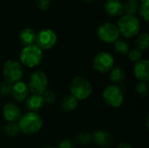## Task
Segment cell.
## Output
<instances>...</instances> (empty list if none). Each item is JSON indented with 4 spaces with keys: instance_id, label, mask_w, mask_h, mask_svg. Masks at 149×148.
Segmentation results:
<instances>
[{
    "instance_id": "cell-1",
    "label": "cell",
    "mask_w": 149,
    "mask_h": 148,
    "mask_svg": "<svg viewBox=\"0 0 149 148\" xmlns=\"http://www.w3.org/2000/svg\"><path fill=\"white\" fill-rule=\"evenodd\" d=\"M17 125L20 132L24 134L37 133L43 126V120L41 116L36 112H28L20 116L17 120Z\"/></svg>"
},
{
    "instance_id": "cell-2",
    "label": "cell",
    "mask_w": 149,
    "mask_h": 148,
    "mask_svg": "<svg viewBox=\"0 0 149 148\" xmlns=\"http://www.w3.org/2000/svg\"><path fill=\"white\" fill-rule=\"evenodd\" d=\"M21 65L28 67L34 68L38 66L43 59V51L36 44L24 46L20 52Z\"/></svg>"
},
{
    "instance_id": "cell-3",
    "label": "cell",
    "mask_w": 149,
    "mask_h": 148,
    "mask_svg": "<svg viewBox=\"0 0 149 148\" xmlns=\"http://www.w3.org/2000/svg\"><path fill=\"white\" fill-rule=\"evenodd\" d=\"M70 92L71 95L78 100H85L91 96L93 87L86 79L81 76H77L71 82Z\"/></svg>"
},
{
    "instance_id": "cell-4",
    "label": "cell",
    "mask_w": 149,
    "mask_h": 148,
    "mask_svg": "<svg viewBox=\"0 0 149 148\" xmlns=\"http://www.w3.org/2000/svg\"><path fill=\"white\" fill-rule=\"evenodd\" d=\"M120 34L126 38H133L136 36L141 29L140 22L134 15H123L118 21L117 24Z\"/></svg>"
},
{
    "instance_id": "cell-5",
    "label": "cell",
    "mask_w": 149,
    "mask_h": 148,
    "mask_svg": "<svg viewBox=\"0 0 149 148\" xmlns=\"http://www.w3.org/2000/svg\"><path fill=\"white\" fill-rule=\"evenodd\" d=\"M102 99L110 107L119 108L124 102V94L120 87L116 85H111L103 90Z\"/></svg>"
},
{
    "instance_id": "cell-6",
    "label": "cell",
    "mask_w": 149,
    "mask_h": 148,
    "mask_svg": "<svg viewBox=\"0 0 149 148\" xmlns=\"http://www.w3.org/2000/svg\"><path fill=\"white\" fill-rule=\"evenodd\" d=\"M27 86L31 94L42 95L48 87V78L46 74L41 71L34 72L30 76V80Z\"/></svg>"
},
{
    "instance_id": "cell-7",
    "label": "cell",
    "mask_w": 149,
    "mask_h": 148,
    "mask_svg": "<svg viewBox=\"0 0 149 148\" xmlns=\"http://www.w3.org/2000/svg\"><path fill=\"white\" fill-rule=\"evenodd\" d=\"M3 75L5 79V81L10 85L15 84L21 80L24 75L23 65L14 60H8L3 67Z\"/></svg>"
},
{
    "instance_id": "cell-8",
    "label": "cell",
    "mask_w": 149,
    "mask_h": 148,
    "mask_svg": "<svg viewBox=\"0 0 149 148\" xmlns=\"http://www.w3.org/2000/svg\"><path fill=\"white\" fill-rule=\"evenodd\" d=\"M93 66L98 72L107 73L114 67V58L109 52H100L94 57L93 60Z\"/></svg>"
},
{
    "instance_id": "cell-9",
    "label": "cell",
    "mask_w": 149,
    "mask_h": 148,
    "mask_svg": "<svg viewBox=\"0 0 149 148\" xmlns=\"http://www.w3.org/2000/svg\"><path fill=\"white\" fill-rule=\"evenodd\" d=\"M97 35L104 43H114L120 38V31L117 25L113 23H104L98 27Z\"/></svg>"
},
{
    "instance_id": "cell-10",
    "label": "cell",
    "mask_w": 149,
    "mask_h": 148,
    "mask_svg": "<svg viewBox=\"0 0 149 148\" xmlns=\"http://www.w3.org/2000/svg\"><path fill=\"white\" fill-rule=\"evenodd\" d=\"M36 45L43 50H49L52 48L57 43V35L51 29L41 30L36 34Z\"/></svg>"
},
{
    "instance_id": "cell-11",
    "label": "cell",
    "mask_w": 149,
    "mask_h": 148,
    "mask_svg": "<svg viewBox=\"0 0 149 148\" xmlns=\"http://www.w3.org/2000/svg\"><path fill=\"white\" fill-rule=\"evenodd\" d=\"M29 89L25 83L18 81L11 85L10 94L17 102H24L29 97Z\"/></svg>"
},
{
    "instance_id": "cell-12",
    "label": "cell",
    "mask_w": 149,
    "mask_h": 148,
    "mask_svg": "<svg viewBox=\"0 0 149 148\" xmlns=\"http://www.w3.org/2000/svg\"><path fill=\"white\" fill-rule=\"evenodd\" d=\"M94 143L102 148H109L112 147L113 140V136L105 130H97L92 135Z\"/></svg>"
},
{
    "instance_id": "cell-13",
    "label": "cell",
    "mask_w": 149,
    "mask_h": 148,
    "mask_svg": "<svg viewBox=\"0 0 149 148\" xmlns=\"http://www.w3.org/2000/svg\"><path fill=\"white\" fill-rule=\"evenodd\" d=\"M134 73L140 81L148 82L149 79V61L148 59H141L136 62L134 67Z\"/></svg>"
},
{
    "instance_id": "cell-14",
    "label": "cell",
    "mask_w": 149,
    "mask_h": 148,
    "mask_svg": "<svg viewBox=\"0 0 149 148\" xmlns=\"http://www.w3.org/2000/svg\"><path fill=\"white\" fill-rule=\"evenodd\" d=\"M3 115L8 122H17L21 116L20 108L14 103H7L3 108Z\"/></svg>"
},
{
    "instance_id": "cell-15",
    "label": "cell",
    "mask_w": 149,
    "mask_h": 148,
    "mask_svg": "<svg viewBox=\"0 0 149 148\" xmlns=\"http://www.w3.org/2000/svg\"><path fill=\"white\" fill-rule=\"evenodd\" d=\"M105 10L111 16L118 17L123 13V4L120 0H107Z\"/></svg>"
},
{
    "instance_id": "cell-16",
    "label": "cell",
    "mask_w": 149,
    "mask_h": 148,
    "mask_svg": "<svg viewBox=\"0 0 149 148\" xmlns=\"http://www.w3.org/2000/svg\"><path fill=\"white\" fill-rule=\"evenodd\" d=\"M26 107L30 112H38L44 106V100L41 95L31 94L26 99Z\"/></svg>"
},
{
    "instance_id": "cell-17",
    "label": "cell",
    "mask_w": 149,
    "mask_h": 148,
    "mask_svg": "<svg viewBox=\"0 0 149 148\" xmlns=\"http://www.w3.org/2000/svg\"><path fill=\"white\" fill-rule=\"evenodd\" d=\"M19 38H20L21 43L24 46L31 45V44H34L36 41V33L32 29L25 28L21 31L19 34Z\"/></svg>"
},
{
    "instance_id": "cell-18",
    "label": "cell",
    "mask_w": 149,
    "mask_h": 148,
    "mask_svg": "<svg viewBox=\"0 0 149 148\" xmlns=\"http://www.w3.org/2000/svg\"><path fill=\"white\" fill-rule=\"evenodd\" d=\"M78 105H79V100L71 94L65 96L61 101V107L65 112L74 111L77 108Z\"/></svg>"
},
{
    "instance_id": "cell-19",
    "label": "cell",
    "mask_w": 149,
    "mask_h": 148,
    "mask_svg": "<svg viewBox=\"0 0 149 148\" xmlns=\"http://www.w3.org/2000/svg\"><path fill=\"white\" fill-rule=\"evenodd\" d=\"M125 76H126L125 71L120 66L113 67L110 71V80L113 84H118L122 82L125 79Z\"/></svg>"
},
{
    "instance_id": "cell-20",
    "label": "cell",
    "mask_w": 149,
    "mask_h": 148,
    "mask_svg": "<svg viewBox=\"0 0 149 148\" xmlns=\"http://www.w3.org/2000/svg\"><path fill=\"white\" fill-rule=\"evenodd\" d=\"M123 12L127 15H134L138 11L139 2L138 0H126L123 3Z\"/></svg>"
},
{
    "instance_id": "cell-21",
    "label": "cell",
    "mask_w": 149,
    "mask_h": 148,
    "mask_svg": "<svg viewBox=\"0 0 149 148\" xmlns=\"http://www.w3.org/2000/svg\"><path fill=\"white\" fill-rule=\"evenodd\" d=\"M135 44H136V48L142 51H145L148 48L149 46V36L147 32H144L142 34H141L137 39L135 40Z\"/></svg>"
},
{
    "instance_id": "cell-22",
    "label": "cell",
    "mask_w": 149,
    "mask_h": 148,
    "mask_svg": "<svg viewBox=\"0 0 149 148\" xmlns=\"http://www.w3.org/2000/svg\"><path fill=\"white\" fill-rule=\"evenodd\" d=\"M114 49L116 52L120 55H127L130 51L128 43L122 39H118L114 42Z\"/></svg>"
},
{
    "instance_id": "cell-23",
    "label": "cell",
    "mask_w": 149,
    "mask_h": 148,
    "mask_svg": "<svg viewBox=\"0 0 149 148\" xmlns=\"http://www.w3.org/2000/svg\"><path fill=\"white\" fill-rule=\"evenodd\" d=\"M3 132L8 137H15L18 134L20 130L17 122H9L4 126Z\"/></svg>"
},
{
    "instance_id": "cell-24",
    "label": "cell",
    "mask_w": 149,
    "mask_h": 148,
    "mask_svg": "<svg viewBox=\"0 0 149 148\" xmlns=\"http://www.w3.org/2000/svg\"><path fill=\"white\" fill-rule=\"evenodd\" d=\"M92 140H93V137H92V134L89 133H81L78 134L75 139V142L82 146L88 145Z\"/></svg>"
},
{
    "instance_id": "cell-25",
    "label": "cell",
    "mask_w": 149,
    "mask_h": 148,
    "mask_svg": "<svg viewBox=\"0 0 149 148\" xmlns=\"http://www.w3.org/2000/svg\"><path fill=\"white\" fill-rule=\"evenodd\" d=\"M135 91L137 92V94L142 98L148 96V85L147 82L144 81H140L135 87Z\"/></svg>"
},
{
    "instance_id": "cell-26",
    "label": "cell",
    "mask_w": 149,
    "mask_h": 148,
    "mask_svg": "<svg viewBox=\"0 0 149 148\" xmlns=\"http://www.w3.org/2000/svg\"><path fill=\"white\" fill-rule=\"evenodd\" d=\"M41 96L43 98L44 103H45V104L52 105V104H54L56 101V94L51 90L47 89Z\"/></svg>"
},
{
    "instance_id": "cell-27",
    "label": "cell",
    "mask_w": 149,
    "mask_h": 148,
    "mask_svg": "<svg viewBox=\"0 0 149 148\" xmlns=\"http://www.w3.org/2000/svg\"><path fill=\"white\" fill-rule=\"evenodd\" d=\"M127 54H128V58L132 62H135V63L140 61L142 58V51L137 48H134L130 50Z\"/></svg>"
},
{
    "instance_id": "cell-28",
    "label": "cell",
    "mask_w": 149,
    "mask_h": 148,
    "mask_svg": "<svg viewBox=\"0 0 149 148\" xmlns=\"http://www.w3.org/2000/svg\"><path fill=\"white\" fill-rule=\"evenodd\" d=\"M11 91V85L7 81H3L0 83V96L6 97L10 94Z\"/></svg>"
},
{
    "instance_id": "cell-29",
    "label": "cell",
    "mask_w": 149,
    "mask_h": 148,
    "mask_svg": "<svg viewBox=\"0 0 149 148\" xmlns=\"http://www.w3.org/2000/svg\"><path fill=\"white\" fill-rule=\"evenodd\" d=\"M148 3L149 2H143L139 5V9L138 11L140 13V15L146 20L148 21L149 15H148Z\"/></svg>"
},
{
    "instance_id": "cell-30",
    "label": "cell",
    "mask_w": 149,
    "mask_h": 148,
    "mask_svg": "<svg viewBox=\"0 0 149 148\" xmlns=\"http://www.w3.org/2000/svg\"><path fill=\"white\" fill-rule=\"evenodd\" d=\"M37 7L41 10H47L51 5V0H36Z\"/></svg>"
},
{
    "instance_id": "cell-31",
    "label": "cell",
    "mask_w": 149,
    "mask_h": 148,
    "mask_svg": "<svg viewBox=\"0 0 149 148\" xmlns=\"http://www.w3.org/2000/svg\"><path fill=\"white\" fill-rule=\"evenodd\" d=\"M57 148H74V142L71 139H65L58 144V147Z\"/></svg>"
},
{
    "instance_id": "cell-32",
    "label": "cell",
    "mask_w": 149,
    "mask_h": 148,
    "mask_svg": "<svg viewBox=\"0 0 149 148\" xmlns=\"http://www.w3.org/2000/svg\"><path fill=\"white\" fill-rule=\"evenodd\" d=\"M117 148H133L131 145L127 144V143H120L119 146L117 147Z\"/></svg>"
},
{
    "instance_id": "cell-33",
    "label": "cell",
    "mask_w": 149,
    "mask_h": 148,
    "mask_svg": "<svg viewBox=\"0 0 149 148\" xmlns=\"http://www.w3.org/2000/svg\"><path fill=\"white\" fill-rule=\"evenodd\" d=\"M148 115L147 116V118H146V127H147V129H148Z\"/></svg>"
},
{
    "instance_id": "cell-34",
    "label": "cell",
    "mask_w": 149,
    "mask_h": 148,
    "mask_svg": "<svg viewBox=\"0 0 149 148\" xmlns=\"http://www.w3.org/2000/svg\"><path fill=\"white\" fill-rule=\"evenodd\" d=\"M84 2H86V3H92V2H93L94 0H83Z\"/></svg>"
},
{
    "instance_id": "cell-35",
    "label": "cell",
    "mask_w": 149,
    "mask_h": 148,
    "mask_svg": "<svg viewBox=\"0 0 149 148\" xmlns=\"http://www.w3.org/2000/svg\"><path fill=\"white\" fill-rule=\"evenodd\" d=\"M141 3H143V2H149V0H141Z\"/></svg>"
},
{
    "instance_id": "cell-36",
    "label": "cell",
    "mask_w": 149,
    "mask_h": 148,
    "mask_svg": "<svg viewBox=\"0 0 149 148\" xmlns=\"http://www.w3.org/2000/svg\"><path fill=\"white\" fill-rule=\"evenodd\" d=\"M44 148H57V147H44Z\"/></svg>"
}]
</instances>
